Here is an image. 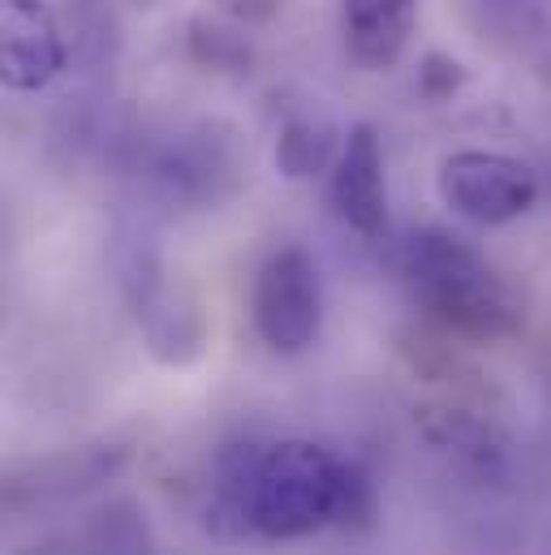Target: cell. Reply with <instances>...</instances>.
<instances>
[{"label": "cell", "mask_w": 551, "mask_h": 555, "mask_svg": "<svg viewBox=\"0 0 551 555\" xmlns=\"http://www.w3.org/2000/svg\"><path fill=\"white\" fill-rule=\"evenodd\" d=\"M401 272L431 319L470 340H500L522 327V301L470 242L422 229L401 250Z\"/></svg>", "instance_id": "obj_1"}, {"label": "cell", "mask_w": 551, "mask_h": 555, "mask_svg": "<svg viewBox=\"0 0 551 555\" xmlns=\"http://www.w3.org/2000/svg\"><path fill=\"white\" fill-rule=\"evenodd\" d=\"M354 461H341L315 439H276L264 443L255 491H251V534L259 539H306L341 521L345 487Z\"/></svg>", "instance_id": "obj_2"}, {"label": "cell", "mask_w": 551, "mask_h": 555, "mask_svg": "<svg viewBox=\"0 0 551 555\" xmlns=\"http://www.w3.org/2000/svg\"><path fill=\"white\" fill-rule=\"evenodd\" d=\"M251 323L272 353H302L323 327V276L297 246L276 250L251 284Z\"/></svg>", "instance_id": "obj_3"}, {"label": "cell", "mask_w": 551, "mask_h": 555, "mask_svg": "<svg viewBox=\"0 0 551 555\" xmlns=\"http://www.w3.org/2000/svg\"><path fill=\"white\" fill-rule=\"evenodd\" d=\"M439 198L470 224L496 229L539 203V172L504 151H452L439 164Z\"/></svg>", "instance_id": "obj_4"}, {"label": "cell", "mask_w": 551, "mask_h": 555, "mask_svg": "<svg viewBox=\"0 0 551 555\" xmlns=\"http://www.w3.org/2000/svg\"><path fill=\"white\" fill-rule=\"evenodd\" d=\"M121 284L130 293V306H134L138 327L146 336V349L159 362L185 366L203 353V340H207L203 310L181 284L164 276L151 246H130V255H121Z\"/></svg>", "instance_id": "obj_5"}, {"label": "cell", "mask_w": 551, "mask_h": 555, "mask_svg": "<svg viewBox=\"0 0 551 555\" xmlns=\"http://www.w3.org/2000/svg\"><path fill=\"white\" fill-rule=\"evenodd\" d=\"M65 26L48 0H4L0 9V82L17 95L43 91L65 69Z\"/></svg>", "instance_id": "obj_6"}, {"label": "cell", "mask_w": 551, "mask_h": 555, "mask_svg": "<svg viewBox=\"0 0 551 555\" xmlns=\"http://www.w3.org/2000/svg\"><path fill=\"white\" fill-rule=\"evenodd\" d=\"M332 207L358 237H380L388 229L384 146L371 126H349L345 134V146L332 164Z\"/></svg>", "instance_id": "obj_7"}, {"label": "cell", "mask_w": 551, "mask_h": 555, "mask_svg": "<svg viewBox=\"0 0 551 555\" xmlns=\"http://www.w3.org/2000/svg\"><path fill=\"white\" fill-rule=\"evenodd\" d=\"M418 0H341L345 48L367 69H393L410 48Z\"/></svg>", "instance_id": "obj_8"}, {"label": "cell", "mask_w": 551, "mask_h": 555, "mask_svg": "<svg viewBox=\"0 0 551 555\" xmlns=\"http://www.w3.org/2000/svg\"><path fill=\"white\" fill-rule=\"evenodd\" d=\"M341 146H345V134L336 130V121L328 113H319V108H306V113H293L280 126L276 168L289 181H310L319 172H332Z\"/></svg>", "instance_id": "obj_9"}, {"label": "cell", "mask_w": 551, "mask_h": 555, "mask_svg": "<svg viewBox=\"0 0 551 555\" xmlns=\"http://www.w3.org/2000/svg\"><path fill=\"white\" fill-rule=\"evenodd\" d=\"M264 443H229L220 448L212 465V521L225 534H246L251 530V491H255V469H259Z\"/></svg>", "instance_id": "obj_10"}, {"label": "cell", "mask_w": 551, "mask_h": 555, "mask_svg": "<svg viewBox=\"0 0 551 555\" xmlns=\"http://www.w3.org/2000/svg\"><path fill=\"white\" fill-rule=\"evenodd\" d=\"M225 172L216 146H207L203 134H181L172 146L159 151L151 181L164 198H203L212 194V181Z\"/></svg>", "instance_id": "obj_11"}, {"label": "cell", "mask_w": 551, "mask_h": 555, "mask_svg": "<svg viewBox=\"0 0 551 555\" xmlns=\"http://www.w3.org/2000/svg\"><path fill=\"white\" fill-rule=\"evenodd\" d=\"M87 555H151L146 526L130 504H113L95 517L87 534Z\"/></svg>", "instance_id": "obj_12"}, {"label": "cell", "mask_w": 551, "mask_h": 555, "mask_svg": "<svg viewBox=\"0 0 551 555\" xmlns=\"http://www.w3.org/2000/svg\"><path fill=\"white\" fill-rule=\"evenodd\" d=\"M190 48H194V56H198L203 65H216V69H225V65H246V61H251V48H246L233 30L207 26V22H194V26H190Z\"/></svg>", "instance_id": "obj_13"}, {"label": "cell", "mask_w": 551, "mask_h": 555, "mask_svg": "<svg viewBox=\"0 0 551 555\" xmlns=\"http://www.w3.org/2000/svg\"><path fill=\"white\" fill-rule=\"evenodd\" d=\"M216 4H220L229 17H238V22H268L284 0H216Z\"/></svg>", "instance_id": "obj_14"}]
</instances>
